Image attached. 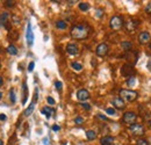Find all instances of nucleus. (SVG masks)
Masks as SVG:
<instances>
[{"instance_id": "obj_4", "label": "nucleus", "mask_w": 151, "mask_h": 145, "mask_svg": "<svg viewBox=\"0 0 151 145\" xmlns=\"http://www.w3.org/2000/svg\"><path fill=\"white\" fill-rule=\"evenodd\" d=\"M122 121L124 124H128V126H132L136 123L137 121V114L134 113V111H126L122 116Z\"/></svg>"}, {"instance_id": "obj_12", "label": "nucleus", "mask_w": 151, "mask_h": 145, "mask_svg": "<svg viewBox=\"0 0 151 145\" xmlns=\"http://www.w3.org/2000/svg\"><path fill=\"white\" fill-rule=\"evenodd\" d=\"M66 52L69 55H72V56H76L79 52V48L76 43H69L66 45Z\"/></svg>"}, {"instance_id": "obj_38", "label": "nucleus", "mask_w": 151, "mask_h": 145, "mask_svg": "<svg viewBox=\"0 0 151 145\" xmlns=\"http://www.w3.org/2000/svg\"><path fill=\"white\" fill-rule=\"evenodd\" d=\"M7 120V116L5 114H0V121H6Z\"/></svg>"}, {"instance_id": "obj_31", "label": "nucleus", "mask_w": 151, "mask_h": 145, "mask_svg": "<svg viewBox=\"0 0 151 145\" xmlns=\"http://www.w3.org/2000/svg\"><path fill=\"white\" fill-rule=\"evenodd\" d=\"M106 113H107L108 115H115V114H116V111H115L114 108H106Z\"/></svg>"}, {"instance_id": "obj_9", "label": "nucleus", "mask_w": 151, "mask_h": 145, "mask_svg": "<svg viewBox=\"0 0 151 145\" xmlns=\"http://www.w3.org/2000/svg\"><path fill=\"white\" fill-rule=\"evenodd\" d=\"M138 42H139L142 45H145V44L150 43L151 42L150 33H149V32H142V33H139V35H138Z\"/></svg>"}, {"instance_id": "obj_37", "label": "nucleus", "mask_w": 151, "mask_h": 145, "mask_svg": "<svg viewBox=\"0 0 151 145\" xmlns=\"http://www.w3.org/2000/svg\"><path fill=\"white\" fill-rule=\"evenodd\" d=\"M98 117H99V118H101V120H104V121H108V118H107L106 116L101 115V114H98Z\"/></svg>"}, {"instance_id": "obj_41", "label": "nucleus", "mask_w": 151, "mask_h": 145, "mask_svg": "<svg viewBox=\"0 0 151 145\" xmlns=\"http://www.w3.org/2000/svg\"><path fill=\"white\" fill-rule=\"evenodd\" d=\"M43 143L45 145H48V141H47V139H43Z\"/></svg>"}, {"instance_id": "obj_11", "label": "nucleus", "mask_w": 151, "mask_h": 145, "mask_svg": "<svg viewBox=\"0 0 151 145\" xmlns=\"http://www.w3.org/2000/svg\"><path fill=\"white\" fill-rule=\"evenodd\" d=\"M77 99L79 101H81V102L88 100L90 99V92L87 91V90H84V88L79 90V91L77 92Z\"/></svg>"}, {"instance_id": "obj_30", "label": "nucleus", "mask_w": 151, "mask_h": 145, "mask_svg": "<svg viewBox=\"0 0 151 145\" xmlns=\"http://www.w3.org/2000/svg\"><path fill=\"white\" fill-rule=\"evenodd\" d=\"M55 86H56V90L57 91H62V88H63V84H62V81H55Z\"/></svg>"}, {"instance_id": "obj_40", "label": "nucleus", "mask_w": 151, "mask_h": 145, "mask_svg": "<svg viewBox=\"0 0 151 145\" xmlns=\"http://www.w3.org/2000/svg\"><path fill=\"white\" fill-rule=\"evenodd\" d=\"M2 84H4V80H2V78H1V77H0V87H1V86H2Z\"/></svg>"}, {"instance_id": "obj_5", "label": "nucleus", "mask_w": 151, "mask_h": 145, "mask_svg": "<svg viewBox=\"0 0 151 145\" xmlns=\"http://www.w3.org/2000/svg\"><path fill=\"white\" fill-rule=\"evenodd\" d=\"M129 131L132 132V136H137V137H142L145 135V129L142 124H138V123H135L130 126L129 128Z\"/></svg>"}, {"instance_id": "obj_29", "label": "nucleus", "mask_w": 151, "mask_h": 145, "mask_svg": "<svg viewBox=\"0 0 151 145\" xmlns=\"http://www.w3.org/2000/svg\"><path fill=\"white\" fill-rule=\"evenodd\" d=\"M137 145H149L148 139H144V138H141L137 141Z\"/></svg>"}, {"instance_id": "obj_28", "label": "nucleus", "mask_w": 151, "mask_h": 145, "mask_svg": "<svg viewBox=\"0 0 151 145\" xmlns=\"http://www.w3.org/2000/svg\"><path fill=\"white\" fill-rule=\"evenodd\" d=\"M4 5H5L6 7H8V8H11V7H13V6L15 5V1H12V0H7V1H4Z\"/></svg>"}, {"instance_id": "obj_44", "label": "nucleus", "mask_w": 151, "mask_h": 145, "mask_svg": "<svg viewBox=\"0 0 151 145\" xmlns=\"http://www.w3.org/2000/svg\"><path fill=\"white\" fill-rule=\"evenodd\" d=\"M149 48H150V50H151V42H150V45H149Z\"/></svg>"}, {"instance_id": "obj_2", "label": "nucleus", "mask_w": 151, "mask_h": 145, "mask_svg": "<svg viewBox=\"0 0 151 145\" xmlns=\"http://www.w3.org/2000/svg\"><path fill=\"white\" fill-rule=\"evenodd\" d=\"M120 98L123 99L127 102H134L138 98V93L132 91V90H126V88H123V90L120 91Z\"/></svg>"}, {"instance_id": "obj_25", "label": "nucleus", "mask_w": 151, "mask_h": 145, "mask_svg": "<svg viewBox=\"0 0 151 145\" xmlns=\"http://www.w3.org/2000/svg\"><path fill=\"white\" fill-rule=\"evenodd\" d=\"M135 83H136V78L132 75V77H130V78H128V80H127V86L132 87V86L135 85Z\"/></svg>"}, {"instance_id": "obj_14", "label": "nucleus", "mask_w": 151, "mask_h": 145, "mask_svg": "<svg viewBox=\"0 0 151 145\" xmlns=\"http://www.w3.org/2000/svg\"><path fill=\"white\" fill-rule=\"evenodd\" d=\"M115 138L112 136H105L100 139V144L101 145H114Z\"/></svg>"}, {"instance_id": "obj_36", "label": "nucleus", "mask_w": 151, "mask_h": 145, "mask_svg": "<svg viewBox=\"0 0 151 145\" xmlns=\"http://www.w3.org/2000/svg\"><path fill=\"white\" fill-rule=\"evenodd\" d=\"M102 14H104V13H102V9H98V11H96V17H98V18H101Z\"/></svg>"}, {"instance_id": "obj_26", "label": "nucleus", "mask_w": 151, "mask_h": 145, "mask_svg": "<svg viewBox=\"0 0 151 145\" xmlns=\"http://www.w3.org/2000/svg\"><path fill=\"white\" fill-rule=\"evenodd\" d=\"M9 99H11V102L12 103H15L17 99H15V92H14V90H11L9 91Z\"/></svg>"}, {"instance_id": "obj_1", "label": "nucleus", "mask_w": 151, "mask_h": 145, "mask_svg": "<svg viewBox=\"0 0 151 145\" xmlns=\"http://www.w3.org/2000/svg\"><path fill=\"white\" fill-rule=\"evenodd\" d=\"M70 34L75 39H85L90 35V28L85 24H76L71 28Z\"/></svg>"}, {"instance_id": "obj_42", "label": "nucleus", "mask_w": 151, "mask_h": 145, "mask_svg": "<svg viewBox=\"0 0 151 145\" xmlns=\"http://www.w3.org/2000/svg\"><path fill=\"white\" fill-rule=\"evenodd\" d=\"M0 145H4V142H2L1 139H0Z\"/></svg>"}, {"instance_id": "obj_8", "label": "nucleus", "mask_w": 151, "mask_h": 145, "mask_svg": "<svg viewBox=\"0 0 151 145\" xmlns=\"http://www.w3.org/2000/svg\"><path fill=\"white\" fill-rule=\"evenodd\" d=\"M121 74L124 78H130V77H132V74H134V67H132V64H124L121 67Z\"/></svg>"}, {"instance_id": "obj_34", "label": "nucleus", "mask_w": 151, "mask_h": 145, "mask_svg": "<svg viewBox=\"0 0 151 145\" xmlns=\"http://www.w3.org/2000/svg\"><path fill=\"white\" fill-rule=\"evenodd\" d=\"M34 66H35V63H34V62H30L29 65H28V71L32 72V71L34 70Z\"/></svg>"}, {"instance_id": "obj_6", "label": "nucleus", "mask_w": 151, "mask_h": 145, "mask_svg": "<svg viewBox=\"0 0 151 145\" xmlns=\"http://www.w3.org/2000/svg\"><path fill=\"white\" fill-rule=\"evenodd\" d=\"M138 24H139V21L138 20L130 19V20L126 21V23L123 24V27H124V29H126L127 33H134L136 30V28L138 27Z\"/></svg>"}, {"instance_id": "obj_39", "label": "nucleus", "mask_w": 151, "mask_h": 145, "mask_svg": "<svg viewBox=\"0 0 151 145\" xmlns=\"http://www.w3.org/2000/svg\"><path fill=\"white\" fill-rule=\"evenodd\" d=\"M59 129H60V128L58 127V126H54V127H52V130H54V131H58Z\"/></svg>"}, {"instance_id": "obj_27", "label": "nucleus", "mask_w": 151, "mask_h": 145, "mask_svg": "<svg viewBox=\"0 0 151 145\" xmlns=\"http://www.w3.org/2000/svg\"><path fill=\"white\" fill-rule=\"evenodd\" d=\"M84 122H85V120H84L81 116H77V117L75 118V123L77 124V126H81Z\"/></svg>"}, {"instance_id": "obj_19", "label": "nucleus", "mask_w": 151, "mask_h": 145, "mask_svg": "<svg viewBox=\"0 0 151 145\" xmlns=\"http://www.w3.org/2000/svg\"><path fill=\"white\" fill-rule=\"evenodd\" d=\"M35 103H36V102H34V101H33V102L29 105V107L26 109V110H24V113H23V114H24V116H26V117H28V116H29V115L33 113V110H34V107H35Z\"/></svg>"}, {"instance_id": "obj_16", "label": "nucleus", "mask_w": 151, "mask_h": 145, "mask_svg": "<svg viewBox=\"0 0 151 145\" xmlns=\"http://www.w3.org/2000/svg\"><path fill=\"white\" fill-rule=\"evenodd\" d=\"M55 24H56V28L59 30H65L68 28V23L64 20H57Z\"/></svg>"}, {"instance_id": "obj_7", "label": "nucleus", "mask_w": 151, "mask_h": 145, "mask_svg": "<svg viewBox=\"0 0 151 145\" xmlns=\"http://www.w3.org/2000/svg\"><path fill=\"white\" fill-rule=\"evenodd\" d=\"M108 50H109V47L107 43H100L95 49V54L98 57H105L108 54Z\"/></svg>"}, {"instance_id": "obj_32", "label": "nucleus", "mask_w": 151, "mask_h": 145, "mask_svg": "<svg viewBox=\"0 0 151 145\" xmlns=\"http://www.w3.org/2000/svg\"><path fill=\"white\" fill-rule=\"evenodd\" d=\"M81 107L84 109H86V110H91V105H88V103H86V102H83V103H81Z\"/></svg>"}, {"instance_id": "obj_45", "label": "nucleus", "mask_w": 151, "mask_h": 145, "mask_svg": "<svg viewBox=\"0 0 151 145\" xmlns=\"http://www.w3.org/2000/svg\"><path fill=\"white\" fill-rule=\"evenodd\" d=\"M0 52H1V47H0Z\"/></svg>"}, {"instance_id": "obj_22", "label": "nucleus", "mask_w": 151, "mask_h": 145, "mask_svg": "<svg viewBox=\"0 0 151 145\" xmlns=\"http://www.w3.org/2000/svg\"><path fill=\"white\" fill-rule=\"evenodd\" d=\"M78 7H79V9H80L81 12H87V11L90 9V5H88L87 2H80V4L78 5Z\"/></svg>"}, {"instance_id": "obj_17", "label": "nucleus", "mask_w": 151, "mask_h": 145, "mask_svg": "<svg viewBox=\"0 0 151 145\" xmlns=\"http://www.w3.org/2000/svg\"><path fill=\"white\" fill-rule=\"evenodd\" d=\"M54 113H55V110L52 108H50V107H43V108H42V114H44L48 118H49Z\"/></svg>"}, {"instance_id": "obj_33", "label": "nucleus", "mask_w": 151, "mask_h": 145, "mask_svg": "<svg viewBox=\"0 0 151 145\" xmlns=\"http://www.w3.org/2000/svg\"><path fill=\"white\" fill-rule=\"evenodd\" d=\"M145 13H148V14H151V1L145 6Z\"/></svg>"}, {"instance_id": "obj_46", "label": "nucleus", "mask_w": 151, "mask_h": 145, "mask_svg": "<svg viewBox=\"0 0 151 145\" xmlns=\"http://www.w3.org/2000/svg\"><path fill=\"white\" fill-rule=\"evenodd\" d=\"M0 69H1V64H0Z\"/></svg>"}, {"instance_id": "obj_43", "label": "nucleus", "mask_w": 151, "mask_h": 145, "mask_svg": "<svg viewBox=\"0 0 151 145\" xmlns=\"http://www.w3.org/2000/svg\"><path fill=\"white\" fill-rule=\"evenodd\" d=\"M1 98H2V93L0 92V100H1Z\"/></svg>"}, {"instance_id": "obj_15", "label": "nucleus", "mask_w": 151, "mask_h": 145, "mask_svg": "<svg viewBox=\"0 0 151 145\" xmlns=\"http://www.w3.org/2000/svg\"><path fill=\"white\" fill-rule=\"evenodd\" d=\"M121 48H122L126 52L132 51V43L130 42V41H123V42L121 43Z\"/></svg>"}, {"instance_id": "obj_21", "label": "nucleus", "mask_w": 151, "mask_h": 145, "mask_svg": "<svg viewBox=\"0 0 151 145\" xmlns=\"http://www.w3.org/2000/svg\"><path fill=\"white\" fill-rule=\"evenodd\" d=\"M18 38H19V34H18L15 30L8 32V39H9V41H17Z\"/></svg>"}, {"instance_id": "obj_13", "label": "nucleus", "mask_w": 151, "mask_h": 145, "mask_svg": "<svg viewBox=\"0 0 151 145\" xmlns=\"http://www.w3.org/2000/svg\"><path fill=\"white\" fill-rule=\"evenodd\" d=\"M27 42H28V45L29 47H32L33 43H34V35H33L30 22H28V26H27Z\"/></svg>"}, {"instance_id": "obj_20", "label": "nucleus", "mask_w": 151, "mask_h": 145, "mask_svg": "<svg viewBox=\"0 0 151 145\" xmlns=\"http://www.w3.org/2000/svg\"><path fill=\"white\" fill-rule=\"evenodd\" d=\"M86 138L88 139V141H93L96 138V132L93 131V130H87L86 131Z\"/></svg>"}, {"instance_id": "obj_23", "label": "nucleus", "mask_w": 151, "mask_h": 145, "mask_svg": "<svg viewBox=\"0 0 151 145\" xmlns=\"http://www.w3.org/2000/svg\"><path fill=\"white\" fill-rule=\"evenodd\" d=\"M71 67L77 71V72H79V71H81L83 70V65L80 64V63H78V62H73V63H71Z\"/></svg>"}, {"instance_id": "obj_18", "label": "nucleus", "mask_w": 151, "mask_h": 145, "mask_svg": "<svg viewBox=\"0 0 151 145\" xmlns=\"http://www.w3.org/2000/svg\"><path fill=\"white\" fill-rule=\"evenodd\" d=\"M6 50H7V52H8V54L12 55V56H15V55H18V49H17V47H15V45H13V44L8 45Z\"/></svg>"}, {"instance_id": "obj_3", "label": "nucleus", "mask_w": 151, "mask_h": 145, "mask_svg": "<svg viewBox=\"0 0 151 145\" xmlns=\"http://www.w3.org/2000/svg\"><path fill=\"white\" fill-rule=\"evenodd\" d=\"M123 24H124V21L121 15H114L109 21V26L113 30H120L123 27Z\"/></svg>"}, {"instance_id": "obj_24", "label": "nucleus", "mask_w": 151, "mask_h": 145, "mask_svg": "<svg viewBox=\"0 0 151 145\" xmlns=\"http://www.w3.org/2000/svg\"><path fill=\"white\" fill-rule=\"evenodd\" d=\"M27 98H28V90H27V84L24 83V84H23V100H22V103H23V105L26 103Z\"/></svg>"}, {"instance_id": "obj_35", "label": "nucleus", "mask_w": 151, "mask_h": 145, "mask_svg": "<svg viewBox=\"0 0 151 145\" xmlns=\"http://www.w3.org/2000/svg\"><path fill=\"white\" fill-rule=\"evenodd\" d=\"M47 101H48V103H49V105H51V106H52V105H55V100H54L51 96H48V98H47Z\"/></svg>"}, {"instance_id": "obj_10", "label": "nucleus", "mask_w": 151, "mask_h": 145, "mask_svg": "<svg viewBox=\"0 0 151 145\" xmlns=\"http://www.w3.org/2000/svg\"><path fill=\"white\" fill-rule=\"evenodd\" d=\"M112 105H113L114 107L116 109H119V110H123V109L126 108V101L123 100V99H121L120 96H117V98H114L113 100H112Z\"/></svg>"}]
</instances>
